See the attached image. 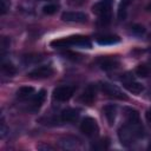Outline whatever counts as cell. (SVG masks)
I'll return each instance as SVG.
<instances>
[{"label":"cell","mask_w":151,"mask_h":151,"mask_svg":"<svg viewBox=\"0 0 151 151\" xmlns=\"http://www.w3.org/2000/svg\"><path fill=\"white\" fill-rule=\"evenodd\" d=\"M143 134V127L139 124L132 125V124H125L119 127L118 130V138L122 145L130 146L132 145L137 138L142 137Z\"/></svg>","instance_id":"obj_1"},{"label":"cell","mask_w":151,"mask_h":151,"mask_svg":"<svg viewBox=\"0 0 151 151\" xmlns=\"http://www.w3.org/2000/svg\"><path fill=\"white\" fill-rule=\"evenodd\" d=\"M111 7L112 0H100L92 6V12L99 18V24L107 25L111 21Z\"/></svg>","instance_id":"obj_2"},{"label":"cell","mask_w":151,"mask_h":151,"mask_svg":"<svg viewBox=\"0 0 151 151\" xmlns=\"http://www.w3.org/2000/svg\"><path fill=\"white\" fill-rule=\"evenodd\" d=\"M99 87L106 96H109L111 98H116V99H119V100H127V96L118 86H116L113 84H110V83H106V81H101L99 84Z\"/></svg>","instance_id":"obj_3"},{"label":"cell","mask_w":151,"mask_h":151,"mask_svg":"<svg viewBox=\"0 0 151 151\" xmlns=\"http://www.w3.org/2000/svg\"><path fill=\"white\" fill-rule=\"evenodd\" d=\"M80 131L84 134H86L87 137H94V136H97L98 132H99V127H98V124H97L96 119L92 118V117H85L81 120Z\"/></svg>","instance_id":"obj_4"},{"label":"cell","mask_w":151,"mask_h":151,"mask_svg":"<svg viewBox=\"0 0 151 151\" xmlns=\"http://www.w3.org/2000/svg\"><path fill=\"white\" fill-rule=\"evenodd\" d=\"M74 91H76L74 86H68V85L58 86V87H55L53 90L52 97L57 101H66V100H68L74 94Z\"/></svg>","instance_id":"obj_5"},{"label":"cell","mask_w":151,"mask_h":151,"mask_svg":"<svg viewBox=\"0 0 151 151\" xmlns=\"http://www.w3.org/2000/svg\"><path fill=\"white\" fill-rule=\"evenodd\" d=\"M53 68L50 65H42L39 67H35L34 70L28 72V78L31 79H46L53 74Z\"/></svg>","instance_id":"obj_6"},{"label":"cell","mask_w":151,"mask_h":151,"mask_svg":"<svg viewBox=\"0 0 151 151\" xmlns=\"http://www.w3.org/2000/svg\"><path fill=\"white\" fill-rule=\"evenodd\" d=\"M61 20L66 22H77V24H83L86 22L87 15L83 12H76V11H68L64 12L61 14Z\"/></svg>","instance_id":"obj_7"},{"label":"cell","mask_w":151,"mask_h":151,"mask_svg":"<svg viewBox=\"0 0 151 151\" xmlns=\"http://www.w3.org/2000/svg\"><path fill=\"white\" fill-rule=\"evenodd\" d=\"M99 67L104 71H110V70H114L119 66V60L116 57H100L97 60Z\"/></svg>","instance_id":"obj_8"},{"label":"cell","mask_w":151,"mask_h":151,"mask_svg":"<svg viewBox=\"0 0 151 151\" xmlns=\"http://www.w3.org/2000/svg\"><path fill=\"white\" fill-rule=\"evenodd\" d=\"M96 99V86L93 84H90L86 86V88L83 91L81 96H80V100L84 104L91 105Z\"/></svg>","instance_id":"obj_9"},{"label":"cell","mask_w":151,"mask_h":151,"mask_svg":"<svg viewBox=\"0 0 151 151\" xmlns=\"http://www.w3.org/2000/svg\"><path fill=\"white\" fill-rule=\"evenodd\" d=\"M59 144L64 147V149H76L79 147L81 142L79 138L74 137V136H65L63 138H60Z\"/></svg>","instance_id":"obj_10"},{"label":"cell","mask_w":151,"mask_h":151,"mask_svg":"<svg viewBox=\"0 0 151 151\" xmlns=\"http://www.w3.org/2000/svg\"><path fill=\"white\" fill-rule=\"evenodd\" d=\"M123 85H124V87H125L129 92L134 93V94H139V93H142V92L144 91V86H143L140 83L132 80L131 78H130L129 80H123Z\"/></svg>","instance_id":"obj_11"},{"label":"cell","mask_w":151,"mask_h":151,"mask_svg":"<svg viewBox=\"0 0 151 151\" xmlns=\"http://www.w3.org/2000/svg\"><path fill=\"white\" fill-rule=\"evenodd\" d=\"M45 98H46V91L45 90H41L37 94H34V97L32 98V104H31V109L29 110L32 112H37L41 107Z\"/></svg>","instance_id":"obj_12"},{"label":"cell","mask_w":151,"mask_h":151,"mask_svg":"<svg viewBox=\"0 0 151 151\" xmlns=\"http://www.w3.org/2000/svg\"><path fill=\"white\" fill-rule=\"evenodd\" d=\"M103 112L105 114V118L109 123V125H113L114 124V120H116V116H117V107L112 104H109V105H105L103 107Z\"/></svg>","instance_id":"obj_13"},{"label":"cell","mask_w":151,"mask_h":151,"mask_svg":"<svg viewBox=\"0 0 151 151\" xmlns=\"http://www.w3.org/2000/svg\"><path fill=\"white\" fill-rule=\"evenodd\" d=\"M125 117L127 124H139V112L132 107H125Z\"/></svg>","instance_id":"obj_14"},{"label":"cell","mask_w":151,"mask_h":151,"mask_svg":"<svg viewBox=\"0 0 151 151\" xmlns=\"http://www.w3.org/2000/svg\"><path fill=\"white\" fill-rule=\"evenodd\" d=\"M61 120L63 122H74L79 117V110L78 109H66L61 112Z\"/></svg>","instance_id":"obj_15"},{"label":"cell","mask_w":151,"mask_h":151,"mask_svg":"<svg viewBox=\"0 0 151 151\" xmlns=\"http://www.w3.org/2000/svg\"><path fill=\"white\" fill-rule=\"evenodd\" d=\"M120 41L119 37L117 35H103L97 39V42L99 45H114Z\"/></svg>","instance_id":"obj_16"},{"label":"cell","mask_w":151,"mask_h":151,"mask_svg":"<svg viewBox=\"0 0 151 151\" xmlns=\"http://www.w3.org/2000/svg\"><path fill=\"white\" fill-rule=\"evenodd\" d=\"M33 93H34V87H32V86H21V87L18 90L17 96H18L19 98L24 99V98L31 97Z\"/></svg>","instance_id":"obj_17"},{"label":"cell","mask_w":151,"mask_h":151,"mask_svg":"<svg viewBox=\"0 0 151 151\" xmlns=\"http://www.w3.org/2000/svg\"><path fill=\"white\" fill-rule=\"evenodd\" d=\"M2 72H4L6 76L12 77V76H14V74L17 73V68H15V66H14L13 64H11V63H4V64H2Z\"/></svg>","instance_id":"obj_18"},{"label":"cell","mask_w":151,"mask_h":151,"mask_svg":"<svg viewBox=\"0 0 151 151\" xmlns=\"http://www.w3.org/2000/svg\"><path fill=\"white\" fill-rule=\"evenodd\" d=\"M136 74L140 78H146L150 74V68L146 65H138L136 67Z\"/></svg>","instance_id":"obj_19"},{"label":"cell","mask_w":151,"mask_h":151,"mask_svg":"<svg viewBox=\"0 0 151 151\" xmlns=\"http://www.w3.org/2000/svg\"><path fill=\"white\" fill-rule=\"evenodd\" d=\"M129 0H122L120 5H119V9H118V19L123 20L126 17V7H127Z\"/></svg>","instance_id":"obj_20"},{"label":"cell","mask_w":151,"mask_h":151,"mask_svg":"<svg viewBox=\"0 0 151 151\" xmlns=\"http://www.w3.org/2000/svg\"><path fill=\"white\" fill-rule=\"evenodd\" d=\"M57 11H58V6L54 5V4H48V5H45L42 7V13L44 14H47V15H52Z\"/></svg>","instance_id":"obj_21"},{"label":"cell","mask_w":151,"mask_h":151,"mask_svg":"<svg viewBox=\"0 0 151 151\" xmlns=\"http://www.w3.org/2000/svg\"><path fill=\"white\" fill-rule=\"evenodd\" d=\"M131 33L133 34V35H137V37H139V35H142V34H144L145 33V27L144 26H142V25H132L131 26Z\"/></svg>","instance_id":"obj_22"},{"label":"cell","mask_w":151,"mask_h":151,"mask_svg":"<svg viewBox=\"0 0 151 151\" xmlns=\"http://www.w3.org/2000/svg\"><path fill=\"white\" fill-rule=\"evenodd\" d=\"M39 60H41V57L37 55V54H28V55L24 57V61L26 64H32V63H35V61H39Z\"/></svg>","instance_id":"obj_23"},{"label":"cell","mask_w":151,"mask_h":151,"mask_svg":"<svg viewBox=\"0 0 151 151\" xmlns=\"http://www.w3.org/2000/svg\"><path fill=\"white\" fill-rule=\"evenodd\" d=\"M64 55H65L66 58H68V59H72V60H80V59H81V55H80V54H78V53H76V52H71V51L65 52Z\"/></svg>","instance_id":"obj_24"},{"label":"cell","mask_w":151,"mask_h":151,"mask_svg":"<svg viewBox=\"0 0 151 151\" xmlns=\"http://www.w3.org/2000/svg\"><path fill=\"white\" fill-rule=\"evenodd\" d=\"M9 9V1L8 0H1V14H6V12Z\"/></svg>","instance_id":"obj_25"},{"label":"cell","mask_w":151,"mask_h":151,"mask_svg":"<svg viewBox=\"0 0 151 151\" xmlns=\"http://www.w3.org/2000/svg\"><path fill=\"white\" fill-rule=\"evenodd\" d=\"M145 118H146V120H147L149 123H151V109L146 110V112H145Z\"/></svg>","instance_id":"obj_26"},{"label":"cell","mask_w":151,"mask_h":151,"mask_svg":"<svg viewBox=\"0 0 151 151\" xmlns=\"http://www.w3.org/2000/svg\"><path fill=\"white\" fill-rule=\"evenodd\" d=\"M70 2L72 5H83L84 2H86V0H70Z\"/></svg>","instance_id":"obj_27"},{"label":"cell","mask_w":151,"mask_h":151,"mask_svg":"<svg viewBox=\"0 0 151 151\" xmlns=\"http://www.w3.org/2000/svg\"><path fill=\"white\" fill-rule=\"evenodd\" d=\"M38 149H44V150H52V146L50 145H38Z\"/></svg>","instance_id":"obj_28"},{"label":"cell","mask_w":151,"mask_h":151,"mask_svg":"<svg viewBox=\"0 0 151 151\" xmlns=\"http://www.w3.org/2000/svg\"><path fill=\"white\" fill-rule=\"evenodd\" d=\"M147 9H149V11H151V4H150V5L147 6Z\"/></svg>","instance_id":"obj_29"},{"label":"cell","mask_w":151,"mask_h":151,"mask_svg":"<svg viewBox=\"0 0 151 151\" xmlns=\"http://www.w3.org/2000/svg\"><path fill=\"white\" fill-rule=\"evenodd\" d=\"M45 1H53V0H45Z\"/></svg>","instance_id":"obj_30"}]
</instances>
